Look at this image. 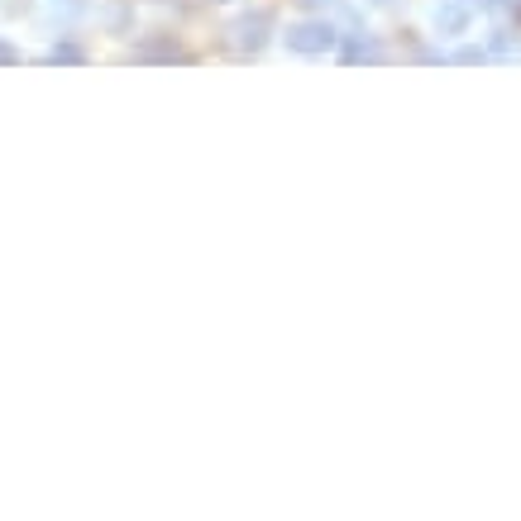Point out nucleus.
<instances>
[{"instance_id": "obj_1", "label": "nucleus", "mask_w": 521, "mask_h": 521, "mask_svg": "<svg viewBox=\"0 0 521 521\" xmlns=\"http://www.w3.org/2000/svg\"><path fill=\"white\" fill-rule=\"evenodd\" d=\"M335 39H340V34H335L326 20H302V24H292V29H287V48H292V53H302V58L330 53Z\"/></svg>"}, {"instance_id": "obj_2", "label": "nucleus", "mask_w": 521, "mask_h": 521, "mask_svg": "<svg viewBox=\"0 0 521 521\" xmlns=\"http://www.w3.org/2000/svg\"><path fill=\"white\" fill-rule=\"evenodd\" d=\"M268 39H273V15H263V10L244 15V20L235 24V48L239 53H259Z\"/></svg>"}, {"instance_id": "obj_3", "label": "nucleus", "mask_w": 521, "mask_h": 521, "mask_svg": "<svg viewBox=\"0 0 521 521\" xmlns=\"http://www.w3.org/2000/svg\"><path fill=\"white\" fill-rule=\"evenodd\" d=\"M469 15H474V0H440L435 5V29L440 34H459L469 24Z\"/></svg>"}, {"instance_id": "obj_4", "label": "nucleus", "mask_w": 521, "mask_h": 521, "mask_svg": "<svg viewBox=\"0 0 521 521\" xmlns=\"http://www.w3.org/2000/svg\"><path fill=\"white\" fill-rule=\"evenodd\" d=\"M345 63H383V48L373 39H354V44H345Z\"/></svg>"}, {"instance_id": "obj_5", "label": "nucleus", "mask_w": 521, "mask_h": 521, "mask_svg": "<svg viewBox=\"0 0 521 521\" xmlns=\"http://www.w3.org/2000/svg\"><path fill=\"white\" fill-rule=\"evenodd\" d=\"M48 63H53V67H72V63H82V48H77V44H58L53 53H48Z\"/></svg>"}, {"instance_id": "obj_6", "label": "nucleus", "mask_w": 521, "mask_h": 521, "mask_svg": "<svg viewBox=\"0 0 521 521\" xmlns=\"http://www.w3.org/2000/svg\"><path fill=\"white\" fill-rule=\"evenodd\" d=\"M455 63H464V67L488 63V48H459V53H455Z\"/></svg>"}, {"instance_id": "obj_7", "label": "nucleus", "mask_w": 521, "mask_h": 521, "mask_svg": "<svg viewBox=\"0 0 521 521\" xmlns=\"http://www.w3.org/2000/svg\"><path fill=\"white\" fill-rule=\"evenodd\" d=\"M15 63H20V48H10L0 39V67H15Z\"/></svg>"}, {"instance_id": "obj_8", "label": "nucleus", "mask_w": 521, "mask_h": 521, "mask_svg": "<svg viewBox=\"0 0 521 521\" xmlns=\"http://www.w3.org/2000/svg\"><path fill=\"white\" fill-rule=\"evenodd\" d=\"M478 10H502V5H507V0H474Z\"/></svg>"}, {"instance_id": "obj_9", "label": "nucleus", "mask_w": 521, "mask_h": 521, "mask_svg": "<svg viewBox=\"0 0 521 521\" xmlns=\"http://www.w3.org/2000/svg\"><path fill=\"white\" fill-rule=\"evenodd\" d=\"M311 5H321V0H311Z\"/></svg>"}]
</instances>
